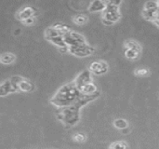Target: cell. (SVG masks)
Here are the masks:
<instances>
[{
	"mask_svg": "<svg viewBox=\"0 0 159 149\" xmlns=\"http://www.w3.org/2000/svg\"><path fill=\"white\" fill-rule=\"evenodd\" d=\"M100 92L98 91L97 93L93 95H83L79 97V99L75 103L74 105L62 108H59L57 111V117L58 119L67 127H73L76 125L79 120H80V108L89 104V102H92L95 100L97 97H99Z\"/></svg>",
	"mask_w": 159,
	"mask_h": 149,
	"instance_id": "obj_1",
	"label": "cell"
},
{
	"mask_svg": "<svg viewBox=\"0 0 159 149\" xmlns=\"http://www.w3.org/2000/svg\"><path fill=\"white\" fill-rule=\"evenodd\" d=\"M80 96L81 93L73 81L61 87L50 100V103L58 108H62L76 103Z\"/></svg>",
	"mask_w": 159,
	"mask_h": 149,
	"instance_id": "obj_2",
	"label": "cell"
},
{
	"mask_svg": "<svg viewBox=\"0 0 159 149\" xmlns=\"http://www.w3.org/2000/svg\"><path fill=\"white\" fill-rule=\"evenodd\" d=\"M121 1H106V7L102 11V22L106 25H112L117 22L120 18L119 5Z\"/></svg>",
	"mask_w": 159,
	"mask_h": 149,
	"instance_id": "obj_3",
	"label": "cell"
},
{
	"mask_svg": "<svg viewBox=\"0 0 159 149\" xmlns=\"http://www.w3.org/2000/svg\"><path fill=\"white\" fill-rule=\"evenodd\" d=\"M9 80L16 91L30 92L34 90V85L31 81L27 80L21 77L15 76V77H12Z\"/></svg>",
	"mask_w": 159,
	"mask_h": 149,
	"instance_id": "obj_4",
	"label": "cell"
},
{
	"mask_svg": "<svg viewBox=\"0 0 159 149\" xmlns=\"http://www.w3.org/2000/svg\"><path fill=\"white\" fill-rule=\"evenodd\" d=\"M63 39H64V42H65V44H66V46L68 48L76 47V46L87 43L85 37L81 34L74 32V31H70L69 33L64 35Z\"/></svg>",
	"mask_w": 159,
	"mask_h": 149,
	"instance_id": "obj_5",
	"label": "cell"
},
{
	"mask_svg": "<svg viewBox=\"0 0 159 149\" xmlns=\"http://www.w3.org/2000/svg\"><path fill=\"white\" fill-rule=\"evenodd\" d=\"M68 51L77 57H88L95 52V49L85 43L76 47H70L68 48Z\"/></svg>",
	"mask_w": 159,
	"mask_h": 149,
	"instance_id": "obj_6",
	"label": "cell"
},
{
	"mask_svg": "<svg viewBox=\"0 0 159 149\" xmlns=\"http://www.w3.org/2000/svg\"><path fill=\"white\" fill-rule=\"evenodd\" d=\"M89 70L91 74H94L97 76L104 75L108 71V64L104 61H96L90 63Z\"/></svg>",
	"mask_w": 159,
	"mask_h": 149,
	"instance_id": "obj_7",
	"label": "cell"
},
{
	"mask_svg": "<svg viewBox=\"0 0 159 149\" xmlns=\"http://www.w3.org/2000/svg\"><path fill=\"white\" fill-rule=\"evenodd\" d=\"M90 82H93V81H92V77H91V73L89 72V69L82 71L74 80V83L75 84V86L78 90L81 87H83Z\"/></svg>",
	"mask_w": 159,
	"mask_h": 149,
	"instance_id": "obj_8",
	"label": "cell"
},
{
	"mask_svg": "<svg viewBox=\"0 0 159 149\" xmlns=\"http://www.w3.org/2000/svg\"><path fill=\"white\" fill-rule=\"evenodd\" d=\"M36 14V9L34 8L33 7H25L24 8L20 9L18 13H17V18L23 21L24 20L31 18V17H35Z\"/></svg>",
	"mask_w": 159,
	"mask_h": 149,
	"instance_id": "obj_9",
	"label": "cell"
},
{
	"mask_svg": "<svg viewBox=\"0 0 159 149\" xmlns=\"http://www.w3.org/2000/svg\"><path fill=\"white\" fill-rule=\"evenodd\" d=\"M78 91L83 95H93V94H95V93L98 92L97 86L93 82H90V83H89V84L81 87Z\"/></svg>",
	"mask_w": 159,
	"mask_h": 149,
	"instance_id": "obj_10",
	"label": "cell"
},
{
	"mask_svg": "<svg viewBox=\"0 0 159 149\" xmlns=\"http://www.w3.org/2000/svg\"><path fill=\"white\" fill-rule=\"evenodd\" d=\"M12 92H16L10 80H6L0 85V96H7Z\"/></svg>",
	"mask_w": 159,
	"mask_h": 149,
	"instance_id": "obj_11",
	"label": "cell"
},
{
	"mask_svg": "<svg viewBox=\"0 0 159 149\" xmlns=\"http://www.w3.org/2000/svg\"><path fill=\"white\" fill-rule=\"evenodd\" d=\"M105 7H106V1L95 0L90 3L89 7V10L90 12H99V11H103Z\"/></svg>",
	"mask_w": 159,
	"mask_h": 149,
	"instance_id": "obj_12",
	"label": "cell"
},
{
	"mask_svg": "<svg viewBox=\"0 0 159 149\" xmlns=\"http://www.w3.org/2000/svg\"><path fill=\"white\" fill-rule=\"evenodd\" d=\"M16 60V56L13 53L10 52H6L0 55V63H2L3 64H11L15 62Z\"/></svg>",
	"mask_w": 159,
	"mask_h": 149,
	"instance_id": "obj_13",
	"label": "cell"
},
{
	"mask_svg": "<svg viewBox=\"0 0 159 149\" xmlns=\"http://www.w3.org/2000/svg\"><path fill=\"white\" fill-rule=\"evenodd\" d=\"M58 35H61L59 32H58V30L54 27V26H50V27H48V28H47V30L45 31V36H46V38L48 39V40H51L52 38H54V37H56V36H58Z\"/></svg>",
	"mask_w": 159,
	"mask_h": 149,
	"instance_id": "obj_14",
	"label": "cell"
},
{
	"mask_svg": "<svg viewBox=\"0 0 159 149\" xmlns=\"http://www.w3.org/2000/svg\"><path fill=\"white\" fill-rule=\"evenodd\" d=\"M57 30H58V32L63 36L64 35H66L67 33H69L70 31H72V29H71V27L69 26V25H67V24H64V23H57V24H55V25H53Z\"/></svg>",
	"mask_w": 159,
	"mask_h": 149,
	"instance_id": "obj_15",
	"label": "cell"
},
{
	"mask_svg": "<svg viewBox=\"0 0 159 149\" xmlns=\"http://www.w3.org/2000/svg\"><path fill=\"white\" fill-rule=\"evenodd\" d=\"M125 49H133L135 51H138L139 53L142 50L141 46L135 41H127L125 43Z\"/></svg>",
	"mask_w": 159,
	"mask_h": 149,
	"instance_id": "obj_16",
	"label": "cell"
},
{
	"mask_svg": "<svg viewBox=\"0 0 159 149\" xmlns=\"http://www.w3.org/2000/svg\"><path fill=\"white\" fill-rule=\"evenodd\" d=\"M114 125H115V127L116 129L122 130V131H124L125 129L128 128V122L125 119H116L114 121Z\"/></svg>",
	"mask_w": 159,
	"mask_h": 149,
	"instance_id": "obj_17",
	"label": "cell"
},
{
	"mask_svg": "<svg viewBox=\"0 0 159 149\" xmlns=\"http://www.w3.org/2000/svg\"><path fill=\"white\" fill-rule=\"evenodd\" d=\"M74 21L75 24L78 25H83L88 21V17L85 14H78L74 17Z\"/></svg>",
	"mask_w": 159,
	"mask_h": 149,
	"instance_id": "obj_18",
	"label": "cell"
},
{
	"mask_svg": "<svg viewBox=\"0 0 159 149\" xmlns=\"http://www.w3.org/2000/svg\"><path fill=\"white\" fill-rule=\"evenodd\" d=\"M109 149H128V145L124 141L114 142L110 145Z\"/></svg>",
	"mask_w": 159,
	"mask_h": 149,
	"instance_id": "obj_19",
	"label": "cell"
},
{
	"mask_svg": "<svg viewBox=\"0 0 159 149\" xmlns=\"http://www.w3.org/2000/svg\"><path fill=\"white\" fill-rule=\"evenodd\" d=\"M139 52L133 49H125V56L129 60H135L139 56Z\"/></svg>",
	"mask_w": 159,
	"mask_h": 149,
	"instance_id": "obj_20",
	"label": "cell"
},
{
	"mask_svg": "<svg viewBox=\"0 0 159 149\" xmlns=\"http://www.w3.org/2000/svg\"><path fill=\"white\" fill-rule=\"evenodd\" d=\"M86 139H87V137H86V135L84 133H76L74 136V140L78 142V143H83V142L86 141Z\"/></svg>",
	"mask_w": 159,
	"mask_h": 149,
	"instance_id": "obj_21",
	"label": "cell"
},
{
	"mask_svg": "<svg viewBox=\"0 0 159 149\" xmlns=\"http://www.w3.org/2000/svg\"><path fill=\"white\" fill-rule=\"evenodd\" d=\"M148 74H149V70L145 69V68L138 69L135 71V75L139 76V77H145V76H148Z\"/></svg>",
	"mask_w": 159,
	"mask_h": 149,
	"instance_id": "obj_22",
	"label": "cell"
},
{
	"mask_svg": "<svg viewBox=\"0 0 159 149\" xmlns=\"http://www.w3.org/2000/svg\"><path fill=\"white\" fill-rule=\"evenodd\" d=\"M34 21H35V17H31V18H28V19L24 20L22 22H23L25 25H32V24L34 23Z\"/></svg>",
	"mask_w": 159,
	"mask_h": 149,
	"instance_id": "obj_23",
	"label": "cell"
},
{
	"mask_svg": "<svg viewBox=\"0 0 159 149\" xmlns=\"http://www.w3.org/2000/svg\"><path fill=\"white\" fill-rule=\"evenodd\" d=\"M154 22L156 24H157L159 26V3H158V8H157V15H156V18H155V21Z\"/></svg>",
	"mask_w": 159,
	"mask_h": 149,
	"instance_id": "obj_24",
	"label": "cell"
}]
</instances>
